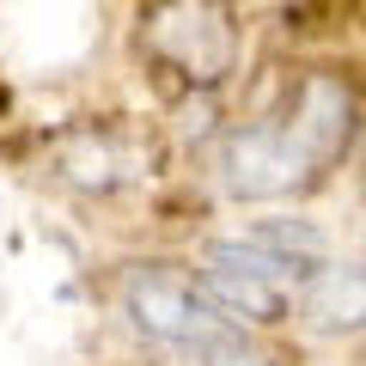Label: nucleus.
<instances>
[{
	"label": "nucleus",
	"mask_w": 366,
	"mask_h": 366,
	"mask_svg": "<svg viewBox=\"0 0 366 366\" xmlns=\"http://www.w3.org/2000/svg\"><path fill=\"white\" fill-rule=\"evenodd\" d=\"M122 305H129L134 330H141V336H153V342H165V348H202V342L238 336L232 317H226L220 305L202 293L196 274L165 269V262L134 269L129 287H122Z\"/></svg>",
	"instance_id": "nucleus-3"
},
{
	"label": "nucleus",
	"mask_w": 366,
	"mask_h": 366,
	"mask_svg": "<svg viewBox=\"0 0 366 366\" xmlns=\"http://www.w3.org/2000/svg\"><path fill=\"white\" fill-rule=\"evenodd\" d=\"M165 366H269V360L244 348V336H226V342H202V348H177V360Z\"/></svg>",
	"instance_id": "nucleus-7"
},
{
	"label": "nucleus",
	"mask_w": 366,
	"mask_h": 366,
	"mask_svg": "<svg viewBox=\"0 0 366 366\" xmlns=\"http://www.w3.org/2000/svg\"><path fill=\"white\" fill-rule=\"evenodd\" d=\"M196 281L232 324H244V317L250 324H274L287 312V281H300V274L287 262H274L262 244H250V238H220V244H208Z\"/></svg>",
	"instance_id": "nucleus-4"
},
{
	"label": "nucleus",
	"mask_w": 366,
	"mask_h": 366,
	"mask_svg": "<svg viewBox=\"0 0 366 366\" xmlns=\"http://www.w3.org/2000/svg\"><path fill=\"white\" fill-rule=\"evenodd\" d=\"M300 317L317 336L366 330V269L360 262H317L300 287Z\"/></svg>",
	"instance_id": "nucleus-5"
},
{
	"label": "nucleus",
	"mask_w": 366,
	"mask_h": 366,
	"mask_svg": "<svg viewBox=\"0 0 366 366\" xmlns=\"http://www.w3.org/2000/svg\"><path fill=\"white\" fill-rule=\"evenodd\" d=\"M244 238H250V244H262L274 262H287L300 281H305V274H312L317 262L330 257V238L317 232L312 220H262V226H250Z\"/></svg>",
	"instance_id": "nucleus-6"
},
{
	"label": "nucleus",
	"mask_w": 366,
	"mask_h": 366,
	"mask_svg": "<svg viewBox=\"0 0 366 366\" xmlns=\"http://www.w3.org/2000/svg\"><path fill=\"white\" fill-rule=\"evenodd\" d=\"M354 129V98L342 79L330 74H305L300 92L287 98V110H274L262 122H244V129L226 134L220 147V183L244 202H274L293 196L330 159L348 147Z\"/></svg>",
	"instance_id": "nucleus-1"
},
{
	"label": "nucleus",
	"mask_w": 366,
	"mask_h": 366,
	"mask_svg": "<svg viewBox=\"0 0 366 366\" xmlns=\"http://www.w3.org/2000/svg\"><path fill=\"white\" fill-rule=\"evenodd\" d=\"M141 43L189 86H220L238 61V31L220 0H159L141 25Z\"/></svg>",
	"instance_id": "nucleus-2"
}]
</instances>
